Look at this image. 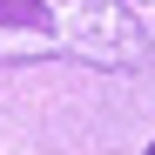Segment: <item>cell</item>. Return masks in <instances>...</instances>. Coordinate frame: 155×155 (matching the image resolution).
Here are the masks:
<instances>
[{"instance_id":"6da1fadb","label":"cell","mask_w":155,"mask_h":155,"mask_svg":"<svg viewBox=\"0 0 155 155\" xmlns=\"http://www.w3.org/2000/svg\"><path fill=\"white\" fill-rule=\"evenodd\" d=\"M88 61L115 74H148L155 41L121 0H0V68Z\"/></svg>"},{"instance_id":"7a4b0ae2","label":"cell","mask_w":155,"mask_h":155,"mask_svg":"<svg viewBox=\"0 0 155 155\" xmlns=\"http://www.w3.org/2000/svg\"><path fill=\"white\" fill-rule=\"evenodd\" d=\"M142 155H155V142H148V148H142Z\"/></svg>"}]
</instances>
